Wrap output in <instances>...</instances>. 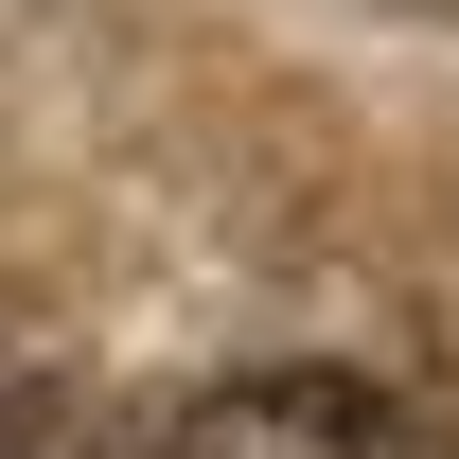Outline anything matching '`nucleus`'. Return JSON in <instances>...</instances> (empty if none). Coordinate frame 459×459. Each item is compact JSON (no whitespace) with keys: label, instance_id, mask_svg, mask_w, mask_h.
Returning <instances> with one entry per match:
<instances>
[{"label":"nucleus","instance_id":"f257e3e1","mask_svg":"<svg viewBox=\"0 0 459 459\" xmlns=\"http://www.w3.org/2000/svg\"><path fill=\"white\" fill-rule=\"evenodd\" d=\"M142 459H442V424H424V389H389V371H230V389H195Z\"/></svg>","mask_w":459,"mask_h":459},{"label":"nucleus","instance_id":"f03ea898","mask_svg":"<svg viewBox=\"0 0 459 459\" xmlns=\"http://www.w3.org/2000/svg\"><path fill=\"white\" fill-rule=\"evenodd\" d=\"M0 459H107V442L71 424V389H54V371H18V353H0Z\"/></svg>","mask_w":459,"mask_h":459}]
</instances>
